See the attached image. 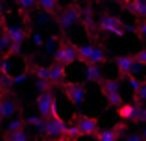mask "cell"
<instances>
[{
  "label": "cell",
  "mask_w": 146,
  "mask_h": 141,
  "mask_svg": "<svg viewBox=\"0 0 146 141\" xmlns=\"http://www.w3.org/2000/svg\"><path fill=\"white\" fill-rule=\"evenodd\" d=\"M68 126H72L78 132L80 138L83 136H91L96 138V134L100 132V121L94 115H87V113H74L68 121Z\"/></svg>",
  "instance_id": "obj_1"
},
{
  "label": "cell",
  "mask_w": 146,
  "mask_h": 141,
  "mask_svg": "<svg viewBox=\"0 0 146 141\" xmlns=\"http://www.w3.org/2000/svg\"><path fill=\"white\" fill-rule=\"evenodd\" d=\"M35 108L37 113L43 121L52 119V117H59V112H57V100L54 91H39L35 97Z\"/></svg>",
  "instance_id": "obj_2"
},
{
  "label": "cell",
  "mask_w": 146,
  "mask_h": 141,
  "mask_svg": "<svg viewBox=\"0 0 146 141\" xmlns=\"http://www.w3.org/2000/svg\"><path fill=\"white\" fill-rule=\"evenodd\" d=\"M78 61L83 65H104L107 63V54L98 45H78Z\"/></svg>",
  "instance_id": "obj_3"
},
{
  "label": "cell",
  "mask_w": 146,
  "mask_h": 141,
  "mask_svg": "<svg viewBox=\"0 0 146 141\" xmlns=\"http://www.w3.org/2000/svg\"><path fill=\"white\" fill-rule=\"evenodd\" d=\"M82 9L83 7L80 6L76 0L68 2L67 6L61 7L59 13H57V17H56L57 26H59L61 30H68L70 26H74L76 22H80V19H82Z\"/></svg>",
  "instance_id": "obj_4"
},
{
  "label": "cell",
  "mask_w": 146,
  "mask_h": 141,
  "mask_svg": "<svg viewBox=\"0 0 146 141\" xmlns=\"http://www.w3.org/2000/svg\"><path fill=\"white\" fill-rule=\"evenodd\" d=\"M67 134H68V123L63 121L61 117L46 119L41 126V138L43 139H59L67 138Z\"/></svg>",
  "instance_id": "obj_5"
},
{
  "label": "cell",
  "mask_w": 146,
  "mask_h": 141,
  "mask_svg": "<svg viewBox=\"0 0 146 141\" xmlns=\"http://www.w3.org/2000/svg\"><path fill=\"white\" fill-rule=\"evenodd\" d=\"M74 61H78V45H74L68 39H61L57 50L54 52V63L68 67Z\"/></svg>",
  "instance_id": "obj_6"
},
{
  "label": "cell",
  "mask_w": 146,
  "mask_h": 141,
  "mask_svg": "<svg viewBox=\"0 0 146 141\" xmlns=\"http://www.w3.org/2000/svg\"><path fill=\"white\" fill-rule=\"evenodd\" d=\"M61 91H63V97L67 98L68 104L76 106V108L85 104L87 87L83 86L82 82H65L63 86H61Z\"/></svg>",
  "instance_id": "obj_7"
},
{
  "label": "cell",
  "mask_w": 146,
  "mask_h": 141,
  "mask_svg": "<svg viewBox=\"0 0 146 141\" xmlns=\"http://www.w3.org/2000/svg\"><path fill=\"white\" fill-rule=\"evenodd\" d=\"M98 86H100V93H102V97L107 100V104H109L111 108H118V106L124 104V102H122L118 80H115V78H104Z\"/></svg>",
  "instance_id": "obj_8"
},
{
  "label": "cell",
  "mask_w": 146,
  "mask_h": 141,
  "mask_svg": "<svg viewBox=\"0 0 146 141\" xmlns=\"http://www.w3.org/2000/svg\"><path fill=\"white\" fill-rule=\"evenodd\" d=\"M98 30L100 32L111 33L115 37H124L126 35V24L120 17L111 13H104L102 17L98 19Z\"/></svg>",
  "instance_id": "obj_9"
},
{
  "label": "cell",
  "mask_w": 146,
  "mask_h": 141,
  "mask_svg": "<svg viewBox=\"0 0 146 141\" xmlns=\"http://www.w3.org/2000/svg\"><path fill=\"white\" fill-rule=\"evenodd\" d=\"M6 33H7V37H9V50H7V54L4 56V58H11L13 54H19V52H21V47L26 39V30L19 28V26L17 28H6Z\"/></svg>",
  "instance_id": "obj_10"
},
{
  "label": "cell",
  "mask_w": 146,
  "mask_h": 141,
  "mask_svg": "<svg viewBox=\"0 0 146 141\" xmlns=\"http://www.w3.org/2000/svg\"><path fill=\"white\" fill-rule=\"evenodd\" d=\"M115 65H117V71L120 74V78H129V76H135L137 67H141L139 63L133 59V56H118L115 58Z\"/></svg>",
  "instance_id": "obj_11"
},
{
  "label": "cell",
  "mask_w": 146,
  "mask_h": 141,
  "mask_svg": "<svg viewBox=\"0 0 146 141\" xmlns=\"http://www.w3.org/2000/svg\"><path fill=\"white\" fill-rule=\"evenodd\" d=\"M80 22H82L83 30H85L87 37H91V39H96L98 37V22L94 21V13L91 7H83L82 9V19H80Z\"/></svg>",
  "instance_id": "obj_12"
},
{
  "label": "cell",
  "mask_w": 146,
  "mask_h": 141,
  "mask_svg": "<svg viewBox=\"0 0 146 141\" xmlns=\"http://www.w3.org/2000/svg\"><path fill=\"white\" fill-rule=\"evenodd\" d=\"M48 80L52 84V87H61L67 82V67L59 65V63H52L48 65Z\"/></svg>",
  "instance_id": "obj_13"
},
{
  "label": "cell",
  "mask_w": 146,
  "mask_h": 141,
  "mask_svg": "<svg viewBox=\"0 0 146 141\" xmlns=\"http://www.w3.org/2000/svg\"><path fill=\"white\" fill-rule=\"evenodd\" d=\"M143 104H135V102H131V104H122L117 108V115L120 117V121H135L137 115H139L141 112H143Z\"/></svg>",
  "instance_id": "obj_14"
},
{
  "label": "cell",
  "mask_w": 146,
  "mask_h": 141,
  "mask_svg": "<svg viewBox=\"0 0 146 141\" xmlns=\"http://www.w3.org/2000/svg\"><path fill=\"white\" fill-rule=\"evenodd\" d=\"M126 124L124 123H118L115 124L113 128H106V130H100L96 134V141H118L122 136V132H124Z\"/></svg>",
  "instance_id": "obj_15"
},
{
  "label": "cell",
  "mask_w": 146,
  "mask_h": 141,
  "mask_svg": "<svg viewBox=\"0 0 146 141\" xmlns=\"http://www.w3.org/2000/svg\"><path fill=\"white\" fill-rule=\"evenodd\" d=\"M124 9L128 11L129 15L137 17V21H139V19H144L146 17V0H129L124 6Z\"/></svg>",
  "instance_id": "obj_16"
},
{
  "label": "cell",
  "mask_w": 146,
  "mask_h": 141,
  "mask_svg": "<svg viewBox=\"0 0 146 141\" xmlns=\"http://www.w3.org/2000/svg\"><path fill=\"white\" fill-rule=\"evenodd\" d=\"M83 76H85V80H87V82H91V84H100L104 80L100 67L98 65H89V63L83 65Z\"/></svg>",
  "instance_id": "obj_17"
},
{
  "label": "cell",
  "mask_w": 146,
  "mask_h": 141,
  "mask_svg": "<svg viewBox=\"0 0 146 141\" xmlns=\"http://www.w3.org/2000/svg\"><path fill=\"white\" fill-rule=\"evenodd\" d=\"M37 7L41 11H44L46 15L56 19L57 13H59V2L57 0H37Z\"/></svg>",
  "instance_id": "obj_18"
},
{
  "label": "cell",
  "mask_w": 146,
  "mask_h": 141,
  "mask_svg": "<svg viewBox=\"0 0 146 141\" xmlns=\"http://www.w3.org/2000/svg\"><path fill=\"white\" fill-rule=\"evenodd\" d=\"M17 4H19V11H21L24 21H28L32 17V13L37 9V0H17Z\"/></svg>",
  "instance_id": "obj_19"
},
{
  "label": "cell",
  "mask_w": 146,
  "mask_h": 141,
  "mask_svg": "<svg viewBox=\"0 0 146 141\" xmlns=\"http://www.w3.org/2000/svg\"><path fill=\"white\" fill-rule=\"evenodd\" d=\"M4 141H28V134L24 130H17V132H4Z\"/></svg>",
  "instance_id": "obj_20"
},
{
  "label": "cell",
  "mask_w": 146,
  "mask_h": 141,
  "mask_svg": "<svg viewBox=\"0 0 146 141\" xmlns=\"http://www.w3.org/2000/svg\"><path fill=\"white\" fill-rule=\"evenodd\" d=\"M133 100H135V104H143V102H146V80H141L139 89L133 93Z\"/></svg>",
  "instance_id": "obj_21"
},
{
  "label": "cell",
  "mask_w": 146,
  "mask_h": 141,
  "mask_svg": "<svg viewBox=\"0 0 146 141\" xmlns=\"http://www.w3.org/2000/svg\"><path fill=\"white\" fill-rule=\"evenodd\" d=\"M24 124H26V119L24 117H15L13 121H11L9 124H7V128H6V132H17V130H24Z\"/></svg>",
  "instance_id": "obj_22"
},
{
  "label": "cell",
  "mask_w": 146,
  "mask_h": 141,
  "mask_svg": "<svg viewBox=\"0 0 146 141\" xmlns=\"http://www.w3.org/2000/svg\"><path fill=\"white\" fill-rule=\"evenodd\" d=\"M133 30H135L137 37H139L141 41H146V17H144V19H139Z\"/></svg>",
  "instance_id": "obj_23"
},
{
  "label": "cell",
  "mask_w": 146,
  "mask_h": 141,
  "mask_svg": "<svg viewBox=\"0 0 146 141\" xmlns=\"http://www.w3.org/2000/svg\"><path fill=\"white\" fill-rule=\"evenodd\" d=\"M131 56H133V59H135L141 67H146V48H143V50H137L135 54H131Z\"/></svg>",
  "instance_id": "obj_24"
},
{
  "label": "cell",
  "mask_w": 146,
  "mask_h": 141,
  "mask_svg": "<svg viewBox=\"0 0 146 141\" xmlns=\"http://www.w3.org/2000/svg\"><path fill=\"white\" fill-rule=\"evenodd\" d=\"M6 28V7H4V2L0 0V32Z\"/></svg>",
  "instance_id": "obj_25"
},
{
  "label": "cell",
  "mask_w": 146,
  "mask_h": 141,
  "mask_svg": "<svg viewBox=\"0 0 146 141\" xmlns=\"http://www.w3.org/2000/svg\"><path fill=\"white\" fill-rule=\"evenodd\" d=\"M129 82V86H131V89H133V93H135L137 89H139V86H141V80H137L135 76H129V78H126Z\"/></svg>",
  "instance_id": "obj_26"
},
{
  "label": "cell",
  "mask_w": 146,
  "mask_h": 141,
  "mask_svg": "<svg viewBox=\"0 0 146 141\" xmlns=\"http://www.w3.org/2000/svg\"><path fill=\"white\" fill-rule=\"evenodd\" d=\"M137 123H143V124H146V110H143V112L139 113V115H137Z\"/></svg>",
  "instance_id": "obj_27"
},
{
  "label": "cell",
  "mask_w": 146,
  "mask_h": 141,
  "mask_svg": "<svg viewBox=\"0 0 146 141\" xmlns=\"http://www.w3.org/2000/svg\"><path fill=\"white\" fill-rule=\"evenodd\" d=\"M126 141H143V138L139 134H128L126 136Z\"/></svg>",
  "instance_id": "obj_28"
},
{
  "label": "cell",
  "mask_w": 146,
  "mask_h": 141,
  "mask_svg": "<svg viewBox=\"0 0 146 141\" xmlns=\"http://www.w3.org/2000/svg\"><path fill=\"white\" fill-rule=\"evenodd\" d=\"M113 2H117V4H118V6H122V7H124V6H126V4H128V2H129V0H113Z\"/></svg>",
  "instance_id": "obj_29"
},
{
  "label": "cell",
  "mask_w": 146,
  "mask_h": 141,
  "mask_svg": "<svg viewBox=\"0 0 146 141\" xmlns=\"http://www.w3.org/2000/svg\"><path fill=\"white\" fill-rule=\"evenodd\" d=\"M43 141H70L68 138H59V139H43Z\"/></svg>",
  "instance_id": "obj_30"
},
{
  "label": "cell",
  "mask_w": 146,
  "mask_h": 141,
  "mask_svg": "<svg viewBox=\"0 0 146 141\" xmlns=\"http://www.w3.org/2000/svg\"><path fill=\"white\" fill-rule=\"evenodd\" d=\"M139 136H141V138H143V141H146V126L143 128V132H141V134H139Z\"/></svg>",
  "instance_id": "obj_31"
}]
</instances>
